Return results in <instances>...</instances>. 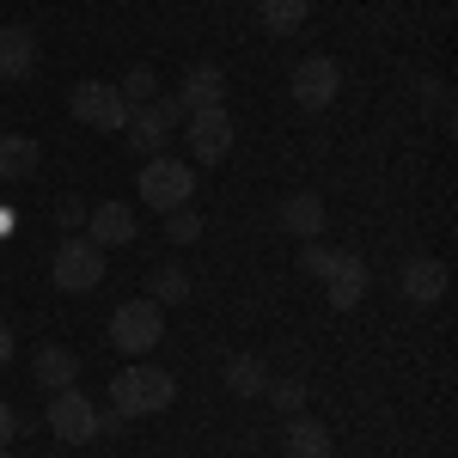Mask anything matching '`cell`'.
<instances>
[{
	"mask_svg": "<svg viewBox=\"0 0 458 458\" xmlns=\"http://www.w3.org/2000/svg\"><path fill=\"white\" fill-rule=\"evenodd\" d=\"M86 239H92L98 250L129 245V239H135V214H129V202H98V208L86 214Z\"/></svg>",
	"mask_w": 458,
	"mask_h": 458,
	"instance_id": "9a60e30c",
	"label": "cell"
},
{
	"mask_svg": "<svg viewBox=\"0 0 458 458\" xmlns=\"http://www.w3.org/2000/svg\"><path fill=\"white\" fill-rule=\"evenodd\" d=\"M276 226L293 233V239H318V233H324V196H318V190L282 196V202H276Z\"/></svg>",
	"mask_w": 458,
	"mask_h": 458,
	"instance_id": "8fae6325",
	"label": "cell"
},
{
	"mask_svg": "<svg viewBox=\"0 0 458 458\" xmlns=\"http://www.w3.org/2000/svg\"><path fill=\"white\" fill-rule=\"evenodd\" d=\"M172 397L177 379L165 367H123L110 379V410H123V416H159V410H172Z\"/></svg>",
	"mask_w": 458,
	"mask_h": 458,
	"instance_id": "6da1fadb",
	"label": "cell"
},
{
	"mask_svg": "<svg viewBox=\"0 0 458 458\" xmlns=\"http://www.w3.org/2000/svg\"><path fill=\"white\" fill-rule=\"evenodd\" d=\"M68 110L86 129H105V135H123V123H129V105H123V92L110 80H80L68 92Z\"/></svg>",
	"mask_w": 458,
	"mask_h": 458,
	"instance_id": "5b68a950",
	"label": "cell"
},
{
	"mask_svg": "<svg viewBox=\"0 0 458 458\" xmlns=\"http://www.w3.org/2000/svg\"><path fill=\"white\" fill-rule=\"evenodd\" d=\"M263 397H269L282 416H306V379H269Z\"/></svg>",
	"mask_w": 458,
	"mask_h": 458,
	"instance_id": "7402d4cb",
	"label": "cell"
},
{
	"mask_svg": "<svg viewBox=\"0 0 458 458\" xmlns=\"http://www.w3.org/2000/svg\"><path fill=\"white\" fill-rule=\"evenodd\" d=\"M177 110L183 116H196V110H226V73L214 68V62H196V68L177 80Z\"/></svg>",
	"mask_w": 458,
	"mask_h": 458,
	"instance_id": "30bf717a",
	"label": "cell"
},
{
	"mask_svg": "<svg viewBox=\"0 0 458 458\" xmlns=\"http://www.w3.org/2000/svg\"><path fill=\"white\" fill-rule=\"evenodd\" d=\"M0 458H13V453H0Z\"/></svg>",
	"mask_w": 458,
	"mask_h": 458,
	"instance_id": "f546056e",
	"label": "cell"
},
{
	"mask_svg": "<svg viewBox=\"0 0 458 458\" xmlns=\"http://www.w3.org/2000/svg\"><path fill=\"white\" fill-rule=\"evenodd\" d=\"M282 453L287 458H330V453H336V440H330V428L312 422V416H287Z\"/></svg>",
	"mask_w": 458,
	"mask_h": 458,
	"instance_id": "2e32d148",
	"label": "cell"
},
{
	"mask_svg": "<svg viewBox=\"0 0 458 458\" xmlns=\"http://www.w3.org/2000/svg\"><path fill=\"white\" fill-rule=\"evenodd\" d=\"M13 440H19V410L0 403V453H13Z\"/></svg>",
	"mask_w": 458,
	"mask_h": 458,
	"instance_id": "484cf974",
	"label": "cell"
},
{
	"mask_svg": "<svg viewBox=\"0 0 458 458\" xmlns=\"http://www.w3.org/2000/svg\"><path fill=\"white\" fill-rule=\"evenodd\" d=\"M116 92H123V105L135 110V105H147V98H159V80H153V68H129V80H123Z\"/></svg>",
	"mask_w": 458,
	"mask_h": 458,
	"instance_id": "cb8c5ba5",
	"label": "cell"
},
{
	"mask_svg": "<svg viewBox=\"0 0 458 458\" xmlns=\"http://www.w3.org/2000/svg\"><path fill=\"white\" fill-rule=\"evenodd\" d=\"M183 141H190V159L196 165H220L233 153V116L226 110H196L183 116Z\"/></svg>",
	"mask_w": 458,
	"mask_h": 458,
	"instance_id": "9c48e42d",
	"label": "cell"
},
{
	"mask_svg": "<svg viewBox=\"0 0 458 458\" xmlns=\"http://www.w3.org/2000/svg\"><path fill=\"white\" fill-rule=\"evenodd\" d=\"M55 214H62V226H73V220H86V208H80L73 196H68V202H62V208H55Z\"/></svg>",
	"mask_w": 458,
	"mask_h": 458,
	"instance_id": "83f0119b",
	"label": "cell"
},
{
	"mask_svg": "<svg viewBox=\"0 0 458 458\" xmlns=\"http://www.w3.org/2000/svg\"><path fill=\"white\" fill-rule=\"evenodd\" d=\"M159 336H165V306H153V300H123V306L110 312V343L123 354L159 349Z\"/></svg>",
	"mask_w": 458,
	"mask_h": 458,
	"instance_id": "3957f363",
	"label": "cell"
},
{
	"mask_svg": "<svg viewBox=\"0 0 458 458\" xmlns=\"http://www.w3.org/2000/svg\"><path fill=\"white\" fill-rule=\"evenodd\" d=\"M49 434L55 440H68V446H86V440H98V410H92V397L80 386L55 391L49 397Z\"/></svg>",
	"mask_w": 458,
	"mask_h": 458,
	"instance_id": "ba28073f",
	"label": "cell"
},
{
	"mask_svg": "<svg viewBox=\"0 0 458 458\" xmlns=\"http://www.w3.org/2000/svg\"><path fill=\"white\" fill-rule=\"evenodd\" d=\"M360 293H367V263H360L354 250H336V263H330V276H324V300H330L336 312H349V306H360Z\"/></svg>",
	"mask_w": 458,
	"mask_h": 458,
	"instance_id": "4fadbf2b",
	"label": "cell"
},
{
	"mask_svg": "<svg viewBox=\"0 0 458 458\" xmlns=\"http://www.w3.org/2000/svg\"><path fill=\"white\" fill-rule=\"evenodd\" d=\"M98 434H129V416L123 410H98Z\"/></svg>",
	"mask_w": 458,
	"mask_h": 458,
	"instance_id": "4316f807",
	"label": "cell"
},
{
	"mask_svg": "<svg viewBox=\"0 0 458 458\" xmlns=\"http://www.w3.org/2000/svg\"><path fill=\"white\" fill-rule=\"evenodd\" d=\"M257 19L269 37H293L306 25V0H257Z\"/></svg>",
	"mask_w": 458,
	"mask_h": 458,
	"instance_id": "ffe728a7",
	"label": "cell"
},
{
	"mask_svg": "<svg viewBox=\"0 0 458 458\" xmlns=\"http://www.w3.org/2000/svg\"><path fill=\"white\" fill-rule=\"evenodd\" d=\"M147 282H153V293H147L153 306H183V300H190V287H196V282H190V269H177V263H159Z\"/></svg>",
	"mask_w": 458,
	"mask_h": 458,
	"instance_id": "44dd1931",
	"label": "cell"
},
{
	"mask_svg": "<svg viewBox=\"0 0 458 458\" xmlns=\"http://www.w3.org/2000/svg\"><path fill=\"white\" fill-rule=\"evenodd\" d=\"M13 360V330H6V318H0V367Z\"/></svg>",
	"mask_w": 458,
	"mask_h": 458,
	"instance_id": "f1b7e54d",
	"label": "cell"
},
{
	"mask_svg": "<svg viewBox=\"0 0 458 458\" xmlns=\"http://www.w3.org/2000/svg\"><path fill=\"white\" fill-rule=\"evenodd\" d=\"M397 287H403V300L428 306V300H440V293H446V263H434V257H410V263H403V276H397Z\"/></svg>",
	"mask_w": 458,
	"mask_h": 458,
	"instance_id": "e0dca14e",
	"label": "cell"
},
{
	"mask_svg": "<svg viewBox=\"0 0 458 458\" xmlns=\"http://www.w3.org/2000/svg\"><path fill=\"white\" fill-rule=\"evenodd\" d=\"M73 379H80V354H73V349L43 343V349L31 354V386L37 391H49V397H55V391H68Z\"/></svg>",
	"mask_w": 458,
	"mask_h": 458,
	"instance_id": "7c38bea8",
	"label": "cell"
},
{
	"mask_svg": "<svg viewBox=\"0 0 458 458\" xmlns=\"http://www.w3.org/2000/svg\"><path fill=\"white\" fill-rule=\"evenodd\" d=\"M330 263H336V250L318 245V239H306V250H300V269H306L312 282H324V276H330Z\"/></svg>",
	"mask_w": 458,
	"mask_h": 458,
	"instance_id": "d4e9b609",
	"label": "cell"
},
{
	"mask_svg": "<svg viewBox=\"0 0 458 458\" xmlns=\"http://www.w3.org/2000/svg\"><path fill=\"white\" fill-rule=\"evenodd\" d=\"M37 165H43V147L31 135H0V183H31Z\"/></svg>",
	"mask_w": 458,
	"mask_h": 458,
	"instance_id": "ac0fdd59",
	"label": "cell"
},
{
	"mask_svg": "<svg viewBox=\"0 0 458 458\" xmlns=\"http://www.w3.org/2000/svg\"><path fill=\"white\" fill-rule=\"evenodd\" d=\"M287 92H293V105H300V110H330V105H336V92H343V68H336L330 55H306L300 68L287 73Z\"/></svg>",
	"mask_w": 458,
	"mask_h": 458,
	"instance_id": "8992f818",
	"label": "cell"
},
{
	"mask_svg": "<svg viewBox=\"0 0 458 458\" xmlns=\"http://www.w3.org/2000/svg\"><path fill=\"white\" fill-rule=\"evenodd\" d=\"M37 55H43V43L31 25H0V80H25L37 68Z\"/></svg>",
	"mask_w": 458,
	"mask_h": 458,
	"instance_id": "5bb4252c",
	"label": "cell"
},
{
	"mask_svg": "<svg viewBox=\"0 0 458 458\" xmlns=\"http://www.w3.org/2000/svg\"><path fill=\"white\" fill-rule=\"evenodd\" d=\"M220 379H226V391H233V397H263V386H269V367H263L257 354H233Z\"/></svg>",
	"mask_w": 458,
	"mask_h": 458,
	"instance_id": "d6986e66",
	"label": "cell"
},
{
	"mask_svg": "<svg viewBox=\"0 0 458 458\" xmlns=\"http://www.w3.org/2000/svg\"><path fill=\"white\" fill-rule=\"evenodd\" d=\"M49 276H55V287L62 293H92V287L105 282V250L92 245V239H62L55 245V257H49Z\"/></svg>",
	"mask_w": 458,
	"mask_h": 458,
	"instance_id": "277c9868",
	"label": "cell"
},
{
	"mask_svg": "<svg viewBox=\"0 0 458 458\" xmlns=\"http://www.w3.org/2000/svg\"><path fill=\"white\" fill-rule=\"evenodd\" d=\"M177 123H183L177 98H147V105H135V110H129V123H123V129H129V147L153 159L159 147L172 141V129H177Z\"/></svg>",
	"mask_w": 458,
	"mask_h": 458,
	"instance_id": "52a82bcc",
	"label": "cell"
},
{
	"mask_svg": "<svg viewBox=\"0 0 458 458\" xmlns=\"http://www.w3.org/2000/svg\"><path fill=\"white\" fill-rule=\"evenodd\" d=\"M135 190H141L147 208L172 214V208H190V196H196V172L183 165V159H172V153H153L141 165V177H135Z\"/></svg>",
	"mask_w": 458,
	"mask_h": 458,
	"instance_id": "7a4b0ae2",
	"label": "cell"
},
{
	"mask_svg": "<svg viewBox=\"0 0 458 458\" xmlns=\"http://www.w3.org/2000/svg\"><path fill=\"white\" fill-rule=\"evenodd\" d=\"M202 233H208V226H202V214H196V208H172V214H165V239H172V245H196Z\"/></svg>",
	"mask_w": 458,
	"mask_h": 458,
	"instance_id": "603a6c76",
	"label": "cell"
}]
</instances>
